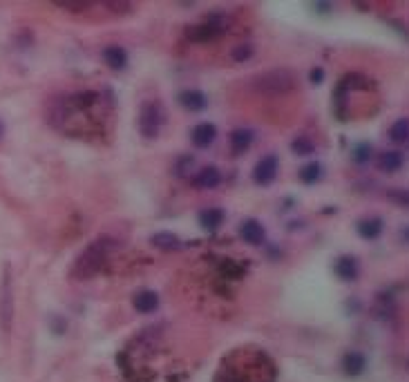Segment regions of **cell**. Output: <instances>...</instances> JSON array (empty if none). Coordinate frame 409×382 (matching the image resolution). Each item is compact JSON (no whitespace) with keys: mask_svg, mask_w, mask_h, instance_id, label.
<instances>
[{"mask_svg":"<svg viewBox=\"0 0 409 382\" xmlns=\"http://www.w3.org/2000/svg\"><path fill=\"white\" fill-rule=\"evenodd\" d=\"M166 125V108L159 101H143L139 108V116H137V128L139 135L148 141L159 139L161 130Z\"/></svg>","mask_w":409,"mask_h":382,"instance_id":"cell-3","label":"cell"},{"mask_svg":"<svg viewBox=\"0 0 409 382\" xmlns=\"http://www.w3.org/2000/svg\"><path fill=\"white\" fill-rule=\"evenodd\" d=\"M407 366H409V360H407Z\"/></svg>","mask_w":409,"mask_h":382,"instance_id":"cell-30","label":"cell"},{"mask_svg":"<svg viewBox=\"0 0 409 382\" xmlns=\"http://www.w3.org/2000/svg\"><path fill=\"white\" fill-rule=\"evenodd\" d=\"M324 175V168L320 161H309L305 164L300 170H298V179L302 183H307V186H313V183H318Z\"/></svg>","mask_w":409,"mask_h":382,"instance_id":"cell-19","label":"cell"},{"mask_svg":"<svg viewBox=\"0 0 409 382\" xmlns=\"http://www.w3.org/2000/svg\"><path fill=\"white\" fill-rule=\"evenodd\" d=\"M334 273L340 282H355L360 275V261L353 255H340L334 261Z\"/></svg>","mask_w":409,"mask_h":382,"instance_id":"cell-7","label":"cell"},{"mask_svg":"<svg viewBox=\"0 0 409 382\" xmlns=\"http://www.w3.org/2000/svg\"><path fill=\"white\" fill-rule=\"evenodd\" d=\"M231 152L235 156H242L250 150V146L255 143V133L250 128H235L233 133H231Z\"/></svg>","mask_w":409,"mask_h":382,"instance_id":"cell-12","label":"cell"},{"mask_svg":"<svg viewBox=\"0 0 409 382\" xmlns=\"http://www.w3.org/2000/svg\"><path fill=\"white\" fill-rule=\"evenodd\" d=\"M177 103L181 105L186 112H204L208 108V97L204 94L202 90L197 87H188V90H181Z\"/></svg>","mask_w":409,"mask_h":382,"instance_id":"cell-8","label":"cell"},{"mask_svg":"<svg viewBox=\"0 0 409 382\" xmlns=\"http://www.w3.org/2000/svg\"><path fill=\"white\" fill-rule=\"evenodd\" d=\"M280 173V159L278 154H267L255 164L253 168V181L257 186H271V183L278 179Z\"/></svg>","mask_w":409,"mask_h":382,"instance_id":"cell-6","label":"cell"},{"mask_svg":"<svg viewBox=\"0 0 409 382\" xmlns=\"http://www.w3.org/2000/svg\"><path fill=\"white\" fill-rule=\"evenodd\" d=\"M197 221H200V226L206 230V233H217L224 221H226V213H224V208H204L200 210V215H197Z\"/></svg>","mask_w":409,"mask_h":382,"instance_id":"cell-13","label":"cell"},{"mask_svg":"<svg viewBox=\"0 0 409 382\" xmlns=\"http://www.w3.org/2000/svg\"><path fill=\"white\" fill-rule=\"evenodd\" d=\"M372 154H374V148L369 146V143H358V146L351 150V159L358 166H365L372 161Z\"/></svg>","mask_w":409,"mask_h":382,"instance_id":"cell-23","label":"cell"},{"mask_svg":"<svg viewBox=\"0 0 409 382\" xmlns=\"http://www.w3.org/2000/svg\"><path fill=\"white\" fill-rule=\"evenodd\" d=\"M355 230H358V235L362 237V240L374 242L382 235V230H385V221H382L380 217H365V219H360L358 223H355Z\"/></svg>","mask_w":409,"mask_h":382,"instance_id":"cell-17","label":"cell"},{"mask_svg":"<svg viewBox=\"0 0 409 382\" xmlns=\"http://www.w3.org/2000/svg\"><path fill=\"white\" fill-rule=\"evenodd\" d=\"M132 307L141 315H150L159 309V295L150 291V288H143V291L135 293V297H132Z\"/></svg>","mask_w":409,"mask_h":382,"instance_id":"cell-16","label":"cell"},{"mask_svg":"<svg viewBox=\"0 0 409 382\" xmlns=\"http://www.w3.org/2000/svg\"><path fill=\"white\" fill-rule=\"evenodd\" d=\"M291 150H293V154H298V156H311V154L315 152V143H313L309 137H295V139L291 141Z\"/></svg>","mask_w":409,"mask_h":382,"instance_id":"cell-22","label":"cell"},{"mask_svg":"<svg viewBox=\"0 0 409 382\" xmlns=\"http://www.w3.org/2000/svg\"><path fill=\"white\" fill-rule=\"evenodd\" d=\"M253 90L264 97H284L295 90V74L286 68H273L253 78Z\"/></svg>","mask_w":409,"mask_h":382,"instance_id":"cell-2","label":"cell"},{"mask_svg":"<svg viewBox=\"0 0 409 382\" xmlns=\"http://www.w3.org/2000/svg\"><path fill=\"white\" fill-rule=\"evenodd\" d=\"M105 7L112 9L114 14H118V11H126V14H130V11H132V5L130 3H105Z\"/></svg>","mask_w":409,"mask_h":382,"instance_id":"cell-27","label":"cell"},{"mask_svg":"<svg viewBox=\"0 0 409 382\" xmlns=\"http://www.w3.org/2000/svg\"><path fill=\"white\" fill-rule=\"evenodd\" d=\"M309 78H311V83H313V85H320V83L324 81V70H322V68H315V70H311Z\"/></svg>","mask_w":409,"mask_h":382,"instance_id":"cell-28","label":"cell"},{"mask_svg":"<svg viewBox=\"0 0 409 382\" xmlns=\"http://www.w3.org/2000/svg\"><path fill=\"white\" fill-rule=\"evenodd\" d=\"M110 248H112V242L108 240V237H101V240H97L94 244H90L81 253V257L76 259L74 273L78 275V278H90V275H94L103 266Z\"/></svg>","mask_w":409,"mask_h":382,"instance_id":"cell-5","label":"cell"},{"mask_svg":"<svg viewBox=\"0 0 409 382\" xmlns=\"http://www.w3.org/2000/svg\"><path fill=\"white\" fill-rule=\"evenodd\" d=\"M376 164H378V170H382V173H387V175L398 173V170L405 166V154L398 150H387L378 156Z\"/></svg>","mask_w":409,"mask_h":382,"instance_id":"cell-18","label":"cell"},{"mask_svg":"<svg viewBox=\"0 0 409 382\" xmlns=\"http://www.w3.org/2000/svg\"><path fill=\"white\" fill-rule=\"evenodd\" d=\"M278 371L264 351H235L224 360L215 382H275Z\"/></svg>","mask_w":409,"mask_h":382,"instance_id":"cell-1","label":"cell"},{"mask_svg":"<svg viewBox=\"0 0 409 382\" xmlns=\"http://www.w3.org/2000/svg\"><path fill=\"white\" fill-rule=\"evenodd\" d=\"M92 3H74V0H65V3H56V7H61V9H68V11H78V14H81V11H85L87 7H90Z\"/></svg>","mask_w":409,"mask_h":382,"instance_id":"cell-26","label":"cell"},{"mask_svg":"<svg viewBox=\"0 0 409 382\" xmlns=\"http://www.w3.org/2000/svg\"><path fill=\"white\" fill-rule=\"evenodd\" d=\"M150 244L154 248H159V250H179L181 248V240H179V237L173 235V233H166V230L154 233L150 237Z\"/></svg>","mask_w":409,"mask_h":382,"instance_id":"cell-20","label":"cell"},{"mask_svg":"<svg viewBox=\"0 0 409 382\" xmlns=\"http://www.w3.org/2000/svg\"><path fill=\"white\" fill-rule=\"evenodd\" d=\"M387 199L396 206H403L409 208V190H389L387 192Z\"/></svg>","mask_w":409,"mask_h":382,"instance_id":"cell-25","label":"cell"},{"mask_svg":"<svg viewBox=\"0 0 409 382\" xmlns=\"http://www.w3.org/2000/svg\"><path fill=\"white\" fill-rule=\"evenodd\" d=\"M253 54H255L253 45H237L235 49H231V58L235 63H246V61L253 58Z\"/></svg>","mask_w":409,"mask_h":382,"instance_id":"cell-24","label":"cell"},{"mask_svg":"<svg viewBox=\"0 0 409 382\" xmlns=\"http://www.w3.org/2000/svg\"><path fill=\"white\" fill-rule=\"evenodd\" d=\"M342 371L349 378H360L367 371V358L360 351H347L342 355Z\"/></svg>","mask_w":409,"mask_h":382,"instance_id":"cell-14","label":"cell"},{"mask_svg":"<svg viewBox=\"0 0 409 382\" xmlns=\"http://www.w3.org/2000/svg\"><path fill=\"white\" fill-rule=\"evenodd\" d=\"M389 139L393 143H409V118H398L389 128Z\"/></svg>","mask_w":409,"mask_h":382,"instance_id":"cell-21","label":"cell"},{"mask_svg":"<svg viewBox=\"0 0 409 382\" xmlns=\"http://www.w3.org/2000/svg\"><path fill=\"white\" fill-rule=\"evenodd\" d=\"M3 133H5V128H3V121H0V139H3Z\"/></svg>","mask_w":409,"mask_h":382,"instance_id":"cell-29","label":"cell"},{"mask_svg":"<svg viewBox=\"0 0 409 382\" xmlns=\"http://www.w3.org/2000/svg\"><path fill=\"white\" fill-rule=\"evenodd\" d=\"M240 237L248 246H262L267 240V228H264L262 221L248 217L240 223Z\"/></svg>","mask_w":409,"mask_h":382,"instance_id":"cell-10","label":"cell"},{"mask_svg":"<svg viewBox=\"0 0 409 382\" xmlns=\"http://www.w3.org/2000/svg\"><path fill=\"white\" fill-rule=\"evenodd\" d=\"M101 56H103L105 65H108L112 72H123L128 68V63H130L128 51L121 45H108V47L103 49Z\"/></svg>","mask_w":409,"mask_h":382,"instance_id":"cell-15","label":"cell"},{"mask_svg":"<svg viewBox=\"0 0 409 382\" xmlns=\"http://www.w3.org/2000/svg\"><path fill=\"white\" fill-rule=\"evenodd\" d=\"M231 30V16L226 11H210V14L188 30V38L193 43H210L224 36Z\"/></svg>","mask_w":409,"mask_h":382,"instance_id":"cell-4","label":"cell"},{"mask_svg":"<svg viewBox=\"0 0 409 382\" xmlns=\"http://www.w3.org/2000/svg\"><path fill=\"white\" fill-rule=\"evenodd\" d=\"M215 139H217V128L213 123H208V121L197 123L190 130V143L197 150H208L215 143Z\"/></svg>","mask_w":409,"mask_h":382,"instance_id":"cell-9","label":"cell"},{"mask_svg":"<svg viewBox=\"0 0 409 382\" xmlns=\"http://www.w3.org/2000/svg\"><path fill=\"white\" fill-rule=\"evenodd\" d=\"M221 183V170L217 166H204L193 175V186L200 190H213Z\"/></svg>","mask_w":409,"mask_h":382,"instance_id":"cell-11","label":"cell"}]
</instances>
